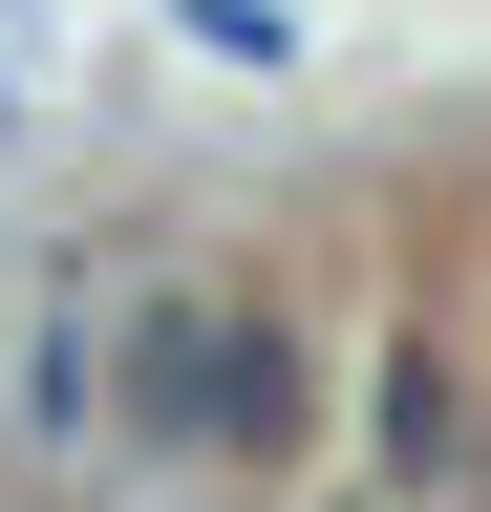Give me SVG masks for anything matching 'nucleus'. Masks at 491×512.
<instances>
[{
    "mask_svg": "<svg viewBox=\"0 0 491 512\" xmlns=\"http://www.w3.org/2000/svg\"><path fill=\"white\" fill-rule=\"evenodd\" d=\"M214 320H235V278H150L107 320V427L150 470H214Z\"/></svg>",
    "mask_w": 491,
    "mask_h": 512,
    "instance_id": "f257e3e1",
    "label": "nucleus"
},
{
    "mask_svg": "<svg viewBox=\"0 0 491 512\" xmlns=\"http://www.w3.org/2000/svg\"><path fill=\"white\" fill-rule=\"evenodd\" d=\"M0 128H22V86H0Z\"/></svg>",
    "mask_w": 491,
    "mask_h": 512,
    "instance_id": "20e7f679",
    "label": "nucleus"
},
{
    "mask_svg": "<svg viewBox=\"0 0 491 512\" xmlns=\"http://www.w3.org/2000/svg\"><path fill=\"white\" fill-rule=\"evenodd\" d=\"M363 470H385V512H449V491H470V363H449V342H385V384H363Z\"/></svg>",
    "mask_w": 491,
    "mask_h": 512,
    "instance_id": "7ed1b4c3",
    "label": "nucleus"
},
{
    "mask_svg": "<svg viewBox=\"0 0 491 512\" xmlns=\"http://www.w3.org/2000/svg\"><path fill=\"white\" fill-rule=\"evenodd\" d=\"M299 448H321V342H299V299L235 278V320H214V470H299Z\"/></svg>",
    "mask_w": 491,
    "mask_h": 512,
    "instance_id": "f03ea898",
    "label": "nucleus"
}]
</instances>
